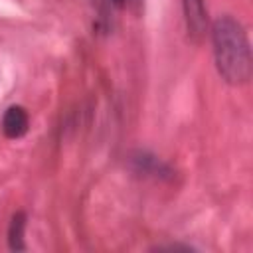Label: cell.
I'll use <instances>...</instances> for the list:
<instances>
[{"mask_svg": "<svg viewBox=\"0 0 253 253\" xmlns=\"http://www.w3.org/2000/svg\"><path fill=\"white\" fill-rule=\"evenodd\" d=\"M30 128V117L24 107L12 105L2 117V130L8 138H22Z\"/></svg>", "mask_w": 253, "mask_h": 253, "instance_id": "obj_3", "label": "cell"}, {"mask_svg": "<svg viewBox=\"0 0 253 253\" xmlns=\"http://www.w3.org/2000/svg\"><path fill=\"white\" fill-rule=\"evenodd\" d=\"M182 12H184V22L190 38H194L196 42L202 40L208 26L206 0H182Z\"/></svg>", "mask_w": 253, "mask_h": 253, "instance_id": "obj_2", "label": "cell"}, {"mask_svg": "<svg viewBox=\"0 0 253 253\" xmlns=\"http://www.w3.org/2000/svg\"><path fill=\"white\" fill-rule=\"evenodd\" d=\"M132 2H134V4H140V0H132Z\"/></svg>", "mask_w": 253, "mask_h": 253, "instance_id": "obj_6", "label": "cell"}, {"mask_svg": "<svg viewBox=\"0 0 253 253\" xmlns=\"http://www.w3.org/2000/svg\"><path fill=\"white\" fill-rule=\"evenodd\" d=\"M24 235H26V215L18 211L12 215V221L8 225V247L12 251H24L26 249Z\"/></svg>", "mask_w": 253, "mask_h": 253, "instance_id": "obj_4", "label": "cell"}, {"mask_svg": "<svg viewBox=\"0 0 253 253\" xmlns=\"http://www.w3.org/2000/svg\"><path fill=\"white\" fill-rule=\"evenodd\" d=\"M211 49L219 77L229 85H243L251 77V45L245 28L233 16H219L211 24Z\"/></svg>", "mask_w": 253, "mask_h": 253, "instance_id": "obj_1", "label": "cell"}, {"mask_svg": "<svg viewBox=\"0 0 253 253\" xmlns=\"http://www.w3.org/2000/svg\"><path fill=\"white\" fill-rule=\"evenodd\" d=\"M126 0H113V4H117V6H123Z\"/></svg>", "mask_w": 253, "mask_h": 253, "instance_id": "obj_5", "label": "cell"}]
</instances>
